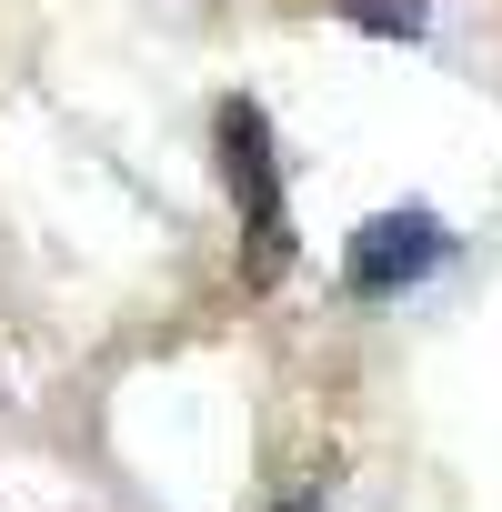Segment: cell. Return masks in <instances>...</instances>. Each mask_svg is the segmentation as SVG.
<instances>
[{"label": "cell", "instance_id": "6da1fadb", "mask_svg": "<svg viewBox=\"0 0 502 512\" xmlns=\"http://www.w3.org/2000/svg\"><path fill=\"white\" fill-rule=\"evenodd\" d=\"M221 171H231L241 221H251V272H282V251H292V231H282V171H272V131H262L251 101L221 111Z\"/></svg>", "mask_w": 502, "mask_h": 512}, {"label": "cell", "instance_id": "7a4b0ae2", "mask_svg": "<svg viewBox=\"0 0 502 512\" xmlns=\"http://www.w3.org/2000/svg\"><path fill=\"white\" fill-rule=\"evenodd\" d=\"M432 262H442V221H432V211H382V221L352 231V292H362V302L412 292Z\"/></svg>", "mask_w": 502, "mask_h": 512}, {"label": "cell", "instance_id": "3957f363", "mask_svg": "<svg viewBox=\"0 0 502 512\" xmlns=\"http://www.w3.org/2000/svg\"><path fill=\"white\" fill-rule=\"evenodd\" d=\"M342 11H352L362 31H382V41H412V31L432 21V0H342Z\"/></svg>", "mask_w": 502, "mask_h": 512}]
</instances>
